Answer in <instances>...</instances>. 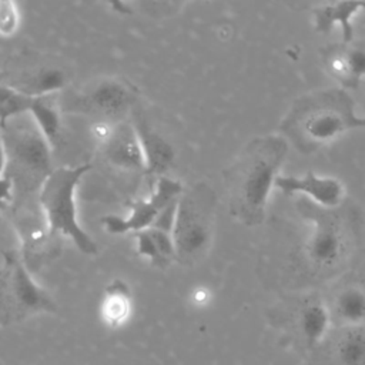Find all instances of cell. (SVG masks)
Instances as JSON below:
<instances>
[{
	"instance_id": "obj_1",
	"label": "cell",
	"mask_w": 365,
	"mask_h": 365,
	"mask_svg": "<svg viewBox=\"0 0 365 365\" xmlns=\"http://www.w3.org/2000/svg\"><path fill=\"white\" fill-rule=\"evenodd\" d=\"M287 154L288 141L282 135L257 137L245 147L228 175L230 207L234 217L250 227L264 220Z\"/></svg>"
},
{
	"instance_id": "obj_2",
	"label": "cell",
	"mask_w": 365,
	"mask_h": 365,
	"mask_svg": "<svg viewBox=\"0 0 365 365\" xmlns=\"http://www.w3.org/2000/svg\"><path fill=\"white\" fill-rule=\"evenodd\" d=\"M362 125V115H358L354 100L341 88L302 98L282 123L284 131L299 150H315Z\"/></svg>"
},
{
	"instance_id": "obj_3",
	"label": "cell",
	"mask_w": 365,
	"mask_h": 365,
	"mask_svg": "<svg viewBox=\"0 0 365 365\" xmlns=\"http://www.w3.org/2000/svg\"><path fill=\"white\" fill-rule=\"evenodd\" d=\"M90 164L54 168L37 194L43 221L53 238L64 237L86 255L97 254L94 238L78 221L76 191L81 178L90 171Z\"/></svg>"
},
{
	"instance_id": "obj_4",
	"label": "cell",
	"mask_w": 365,
	"mask_h": 365,
	"mask_svg": "<svg viewBox=\"0 0 365 365\" xmlns=\"http://www.w3.org/2000/svg\"><path fill=\"white\" fill-rule=\"evenodd\" d=\"M1 130L6 153V173L14 195L38 194L40 187L54 170L51 147L27 114L10 120Z\"/></svg>"
},
{
	"instance_id": "obj_5",
	"label": "cell",
	"mask_w": 365,
	"mask_h": 365,
	"mask_svg": "<svg viewBox=\"0 0 365 365\" xmlns=\"http://www.w3.org/2000/svg\"><path fill=\"white\" fill-rule=\"evenodd\" d=\"M215 208L217 197L208 184L197 182L182 191L173 227L175 261L191 265L207 254L212 242Z\"/></svg>"
},
{
	"instance_id": "obj_6",
	"label": "cell",
	"mask_w": 365,
	"mask_h": 365,
	"mask_svg": "<svg viewBox=\"0 0 365 365\" xmlns=\"http://www.w3.org/2000/svg\"><path fill=\"white\" fill-rule=\"evenodd\" d=\"M54 312L56 301L34 279L21 255L14 250L4 251L0 262V327Z\"/></svg>"
},
{
	"instance_id": "obj_7",
	"label": "cell",
	"mask_w": 365,
	"mask_h": 365,
	"mask_svg": "<svg viewBox=\"0 0 365 365\" xmlns=\"http://www.w3.org/2000/svg\"><path fill=\"white\" fill-rule=\"evenodd\" d=\"M137 103V90L131 83L118 77L91 80L71 91L60 104L61 111L96 115L98 120L123 121Z\"/></svg>"
},
{
	"instance_id": "obj_8",
	"label": "cell",
	"mask_w": 365,
	"mask_h": 365,
	"mask_svg": "<svg viewBox=\"0 0 365 365\" xmlns=\"http://www.w3.org/2000/svg\"><path fill=\"white\" fill-rule=\"evenodd\" d=\"M304 217L311 224V232L305 242L308 261L318 269H334L346 254V238L332 210L308 205Z\"/></svg>"
},
{
	"instance_id": "obj_9",
	"label": "cell",
	"mask_w": 365,
	"mask_h": 365,
	"mask_svg": "<svg viewBox=\"0 0 365 365\" xmlns=\"http://www.w3.org/2000/svg\"><path fill=\"white\" fill-rule=\"evenodd\" d=\"M182 185L178 180L168 175L158 177L155 185L147 198L134 201L130 205V212L125 217L107 215L103 220L106 230L110 234H125L140 232L153 225L160 212L170 204L177 201L182 194Z\"/></svg>"
},
{
	"instance_id": "obj_10",
	"label": "cell",
	"mask_w": 365,
	"mask_h": 365,
	"mask_svg": "<svg viewBox=\"0 0 365 365\" xmlns=\"http://www.w3.org/2000/svg\"><path fill=\"white\" fill-rule=\"evenodd\" d=\"M6 84L30 98L57 96L66 91L70 83L68 70L47 57L26 61L23 66L10 68Z\"/></svg>"
},
{
	"instance_id": "obj_11",
	"label": "cell",
	"mask_w": 365,
	"mask_h": 365,
	"mask_svg": "<svg viewBox=\"0 0 365 365\" xmlns=\"http://www.w3.org/2000/svg\"><path fill=\"white\" fill-rule=\"evenodd\" d=\"M275 188L285 195H304L311 204L324 210L339 207L345 198V185L339 178L317 173L279 174L275 180Z\"/></svg>"
},
{
	"instance_id": "obj_12",
	"label": "cell",
	"mask_w": 365,
	"mask_h": 365,
	"mask_svg": "<svg viewBox=\"0 0 365 365\" xmlns=\"http://www.w3.org/2000/svg\"><path fill=\"white\" fill-rule=\"evenodd\" d=\"M133 125L141 145L144 171L157 178L167 175V171L174 165L177 158L174 145L140 115H135Z\"/></svg>"
},
{
	"instance_id": "obj_13",
	"label": "cell",
	"mask_w": 365,
	"mask_h": 365,
	"mask_svg": "<svg viewBox=\"0 0 365 365\" xmlns=\"http://www.w3.org/2000/svg\"><path fill=\"white\" fill-rule=\"evenodd\" d=\"M104 157L117 168L144 171V157L133 123L118 121L108 141L101 147Z\"/></svg>"
},
{
	"instance_id": "obj_14",
	"label": "cell",
	"mask_w": 365,
	"mask_h": 365,
	"mask_svg": "<svg viewBox=\"0 0 365 365\" xmlns=\"http://www.w3.org/2000/svg\"><path fill=\"white\" fill-rule=\"evenodd\" d=\"M365 10V1H338L322 4L312 10L314 27L319 33H329L339 26L345 43L352 40V21L356 14Z\"/></svg>"
},
{
	"instance_id": "obj_15",
	"label": "cell",
	"mask_w": 365,
	"mask_h": 365,
	"mask_svg": "<svg viewBox=\"0 0 365 365\" xmlns=\"http://www.w3.org/2000/svg\"><path fill=\"white\" fill-rule=\"evenodd\" d=\"M133 311V295L128 284L120 278L113 279L103 292L100 302L101 321L110 328L124 325Z\"/></svg>"
},
{
	"instance_id": "obj_16",
	"label": "cell",
	"mask_w": 365,
	"mask_h": 365,
	"mask_svg": "<svg viewBox=\"0 0 365 365\" xmlns=\"http://www.w3.org/2000/svg\"><path fill=\"white\" fill-rule=\"evenodd\" d=\"M29 115L33 118L36 127L54 151L63 138L61 108L57 96L33 98L29 108Z\"/></svg>"
},
{
	"instance_id": "obj_17",
	"label": "cell",
	"mask_w": 365,
	"mask_h": 365,
	"mask_svg": "<svg viewBox=\"0 0 365 365\" xmlns=\"http://www.w3.org/2000/svg\"><path fill=\"white\" fill-rule=\"evenodd\" d=\"M332 321L331 309L321 301L305 304L299 314V325L302 335L309 346H315L324 341Z\"/></svg>"
},
{
	"instance_id": "obj_18",
	"label": "cell",
	"mask_w": 365,
	"mask_h": 365,
	"mask_svg": "<svg viewBox=\"0 0 365 365\" xmlns=\"http://www.w3.org/2000/svg\"><path fill=\"white\" fill-rule=\"evenodd\" d=\"M334 314L342 327L365 325V289L356 285L341 289L334 301Z\"/></svg>"
},
{
	"instance_id": "obj_19",
	"label": "cell",
	"mask_w": 365,
	"mask_h": 365,
	"mask_svg": "<svg viewBox=\"0 0 365 365\" xmlns=\"http://www.w3.org/2000/svg\"><path fill=\"white\" fill-rule=\"evenodd\" d=\"M335 355L339 365H365V325L342 327L335 342Z\"/></svg>"
},
{
	"instance_id": "obj_20",
	"label": "cell",
	"mask_w": 365,
	"mask_h": 365,
	"mask_svg": "<svg viewBox=\"0 0 365 365\" xmlns=\"http://www.w3.org/2000/svg\"><path fill=\"white\" fill-rule=\"evenodd\" d=\"M30 97L14 90L4 81L0 83V128H3L10 120L29 113Z\"/></svg>"
},
{
	"instance_id": "obj_21",
	"label": "cell",
	"mask_w": 365,
	"mask_h": 365,
	"mask_svg": "<svg viewBox=\"0 0 365 365\" xmlns=\"http://www.w3.org/2000/svg\"><path fill=\"white\" fill-rule=\"evenodd\" d=\"M344 58L346 63L352 88L358 87L361 80L365 78V43L342 46Z\"/></svg>"
},
{
	"instance_id": "obj_22",
	"label": "cell",
	"mask_w": 365,
	"mask_h": 365,
	"mask_svg": "<svg viewBox=\"0 0 365 365\" xmlns=\"http://www.w3.org/2000/svg\"><path fill=\"white\" fill-rule=\"evenodd\" d=\"M20 10L11 0H0V36L13 37L20 27Z\"/></svg>"
},
{
	"instance_id": "obj_23",
	"label": "cell",
	"mask_w": 365,
	"mask_h": 365,
	"mask_svg": "<svg viewBox=\"0 0 365 365\" xmlns=\"http://www.w3.org/2000/svg\"><path fill=\"white\" fill-rule=\"evenodd\" d=\"M114 125H115V123H113V121L97 120V121L91 125V137H93V140H94L100 147H103V145L108 141V138L111 137L113 130H114Z\"/></svg>"
},
{
	"instance_id": "obj_24",
	"label": "cell",
	"mask_w": 365,
	"mask_h": 365,
	"mask_svg": "<svg viewBox=\"0 0 365 365\" xmlns=\"http://www.w3.org/2000/svg\"><path fill=\"white\" fill-rule=\"evenodd\" d=\"M16 195H14V187L10 181L9 177L3 175L0 177V212L11 207L14 202Z\"/></svg>"
},
{
	"instance_id": "obj_25",
	"label": "cell",
	"mask_w": 365,
	"mask_h": 365,
	"mask_svg": "<svg viewBox=\"0 0 365 365\" xmlns=\"http://www.w3.org/2000/svg\"><path fill=\"white\" fill-rule=\"evenodd\" d=\"M362 121H364V125H362V128H365V115H362Z\"/></svg>"
}]
</instances>
